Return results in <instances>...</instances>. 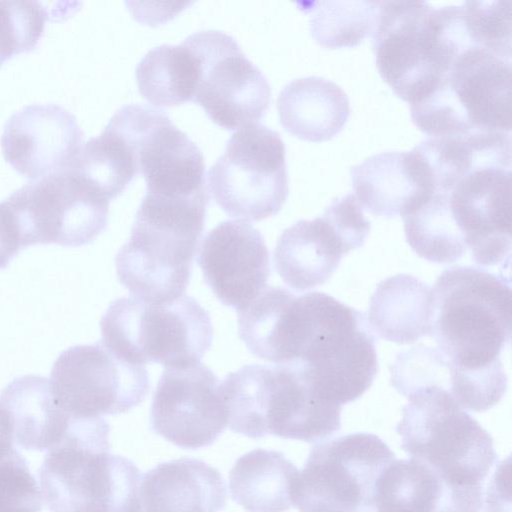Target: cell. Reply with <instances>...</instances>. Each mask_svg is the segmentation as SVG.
Returning <instances> with one entry per match:
<instances>
[{"instance_id":"7402d4cb","label":"cell","mask_w":512,"mask_h":512,"mask_svg":"<svg viewBox=\"0 0 512 512\" xmlns=\"http://www.w3.org/2000/svg\"><path fill=\"white\" fill-rule=\"evenodd\" d=\"M140 500L141 512H220L227 501L226 484L216 468L182 457L143 475Z\"/></svg>"},{"instance_id":"52a82bcc","label":"cell","mask_w":512,"mask_h":512,"mask_svg":"<svg viewBox=\"0 0 512 512\" xmlns=\"http://www.w3.org/2000/svg\"><path fill=\"white\" fill-rule=\"evenodd\" d=\"M511 64V56L468 47L435 89L410 105L413 123L430 137L511 133Z\"/></svg>"},{"instance_id":"ba28073f","label":"cell","mask_w":512,"mask_h":512,"mask_svg":"<svg viewBox=\"0 0 512 512\" xmlns=\"http://www.w3.org/2000/svg\"><path fill=\"white\" fill-rule=\"evenodd\" d=\"M511 151V138H505L462 172L439 173L431 184L466 251L481 266L510 263Z\"/></svg>"},{"instance_id":"7a4b0ae2","label":"cell","mask_w":512,"mask_h":512,"mask_svg":"<svg viewBox=\"0 0 512 512\" xmlns=\"http://www.w3.org/2000/svg\"><path fill=\"white\" fill-rule=\"evenodd\" d=\"M371 36L381 77L410 105L434 90L456 57L475 45L462 4L380 1Z\"/></svg>"},{"instance_id":"6da1fadb","label":"cell","mask_w":512,"mask_h":512,"mask_svg":"<svg viewBox=\"0 0 512 512\" xmlns=\"http://www.w3.org/2000/svg\"><path fill=\"white\" fill-rule=\"evenodd\" d=\"M209 192L146 193L130 238L115 257L120 283L144 302L162 304L185 293L201 239Z\"/></svg>"},{"instance_id":"4dcf8cb0","label":"cell","mask_w":512,"mask_h":512,"mask_svg":"<svg viewBox=\"0 0 512 512\" xmlns=\"http://www.w3.org/2000/svg\"><path fill=\"white\" fill-rule=\"evenodd\" d=\"M454 367L435 347L423 344L400 352L390 366L391 384L403 396L426 387H440L450 393Z\"/></svg>"},{"instance_id":"d4e9b609","label":"cell","mask_w":512,"mask_h":512,"mask_svg":"<svg viewBox=\"0 0 512 512\" xmlns=\"http://www.w3.org/2000/svg\"><path fill=\"white\" fill-rule=\"evenodd\" d=\"M14 443L27 450H49L63 438L71 416L54 401L49 379L25 375L12 380L1 392Z\"/></svg>"},{"instance_id":"e0dca14e","label":"cell","mask_w":512,"mask_h":512,"mask_svg":"<svg viewBox=\"0 0 512 512\" xmlns=\"http://www.w3.org/2000/svg\"><path fill=\"white\" fill-rule=\"evenodd\" d=\"M111 119L134 147L146 193L192 196L208 191L201 150L164 111L144 104H128Z\"/></svg>"},{"instance_id":"4fadbf2b","label":"cell","mask_w":512,"mask_h":512,"mask_svg":"<svg viewBox=\"0 0 512 512\" xmlns=\"http://www.w3.org/2000/svg\"><path fill=\"white\" fill-rule=\"evenodd\" d=\"M4 201L23 248L82 246L96 239L108 222L109 200L70 169L30 182Z\"/></svg>"},{"instance_id":"603a6c76","label":"cell","mask_w":512,"mask_h":512,"mask_svg":"<svg viewBox=\"0 0 512 512\" xmlns=\"http://www.w3.org/2000/svg\"><path fill=\"white\" fill-rule=\"evenodd\" d=\"M280 122L290 134L321 142L336 136L346 124L350 104L335 82L319 76L292 80L277 98Z\"/></svg>"},{"instance_id":"4316f807","label":"cell","mask_w":512,"mask_h":512,"mask_svg":"<svg viewBox=\"0 0 512 512\" xmlns=\"http://www.w3.org/2000/svg\"><path fill=\"white\" fill-rule=\"evenodd\" d=\"M371 507L376 512H463L440 476L414 458L394 459L381 471Z\"/></svg>"},{"instance_id":"83f0119b","label":"cell","mask_w":512,"mask_h":512,"mask_svg":"<svg viewBox=\"0 0 512 512\" xmlns=\"http://www.w3.org/2000/svg\"><path fill=\"white\" fill-rule=\"evenodd\" d=\"M199 72L196 55L182 42L150 49L137 64L135 78L140 94L148 102L170 107L193 100Z\"/></svg>"},{"instance_id":"cb8c5ba5","label":"cell","mask_w":512,"mask_h":512,"mask_svg":"<svg viewBox=\"0 0 512 512\" xmlns=\"http://www.w3.org/2000/svg\"><path fill=\"white\" fill-rule=\"evenodd\" d=\"M433 315L432 288L412 275L401 273L377 284L367 319L380 338L410 344L430 336Z\"/></svg>"},{"instance_id":"3957f363","label":"cell","mask_w":512,"mask_h":512,"mask_svg":"<svg viewBox=\"0 0 512 512\" xmlns=\"http://www.w3.org/2000/svg\"><path fill=\"white\" fill-rule=\"evenodd\" d=\"M396 425L401 447L433 469L467 512H481L484 483L497 461L493 438L446 390L413 392Z\"/></svg>"},{"instance_id":"277c9868","label":"cell","mask_w":512,"mask_h":512,"mask_svg":"<svg viewBox=\"0 0 512 512\" xmlns=\"http://www.w3.org/2000/svg\"><path fill=\"white\" fill-rule=\"evenodd\" d=\"M430 337L457 373L504 370L500 353L511 340L510 278L483 268L453 266L432 288Z\"/></svg>"},{"instance_id":"5bb4252c","label":"cell","mask_w":512,"mask_h":512,"mask_svg":"<svg viewBox=\"0 0 512 512\" xmlns=\"http://www.w3.org/2000/svg\"><path fill=\"white\" fill-rule=\"evenodd\" d=\"M49 385L56 404L74 418L127 412L143 402L150 388L144 366L127 362L101 340L63 351Z\"/></svg>"},{"instance_id":"f1b7e54d","label":"cell","mask_w":512,"mask_h":512,"mask_svg":"<svg viewBox=\"0 0 512 512\" xmlns=\"http://www.w3.org/2000/svg\"><path fill=\"white\" fill-rule=\"evenodd\" d=\"M109 201L139 174L136 152L124 133L109 120L100 135L82 146L68 168Z\"/></svg>"},{"instance_id":"8fae6325","label":"cell","mask_w":512,"mask_h":512,"mask_svg":"<svg viewBox=\"0 0 512 512\" xmlns=\"http://www.w3.org/2000/svg\"><path fill=\"white\" fill-rule=\"evenodd\" d=\"M207 187L232 217L259 221L277 214L289 192L279 133L260 123L239 128L210 167Z\"/></svg>"},{"instance_id":"30bf717a","label":"cell","mask_w":512,"mask_h":512,"mask_svg":"<svg viewBox=\"0 0 512 512\" xmlns=\"http://www.w3.org/2000/svg\"><path fill=\"white\" fill-rule=\"evenodd\" d=\"M310 299V328L296 361L321 398L342 406L376 376L375 337L362 312L325 293L310 292Z\"/></svg>"},{"instance_id":"44dd1931","label":"cell","mask_w":512,"mask_h":512,"mask_svg":"<svg viewBox=\"0 0 512 512\" xmlns=\"http://www.w3.org/2000/svg\"><path fill=\"white\" fill-rule=\"evenodd\" d=\"M350 174L359 204L377 216H404L431 191L426 164L416 147L374 154L351 167Z\"/></svg>"},{"instance_id":"d6a6232c","label":"cell","mask_w":512,"mask_h":512,"mask_svg":"<svg viewBox=\"0 0 512 512\" xmlns=\"http://www.w3.org/2000/svg\"><path fill=\"white\" fill-rule=\"evenodd\" d=\"M462 6L466 26L474 43L512 56L511 1H465Z\"/></svg>"},{"instance_id":"5b68a950","label":"cell","mask_w":512,"mask_h":512,"mask_svg":"<svg viewBox=\"0 0 512 512\" xmlns=\"http://www.w3.org/2000/svg\"><path fill=\"white\" fill-rule=\"evenodd\" d=\"M108 436L102 417L71 418L39 471L42 499L51 512H141L140 470L109 453Z\"/></svg>"},{"instance_id":"2e32d148","label":"cell","mask_w":512,"mask_h":512,"mask_svg":"<svg viewBox=\"0 0 512 512\" xmlns=\"http://www.w3.org/2000/svg\"><path fill=\"white\" fill-rule=\"evenodd\" d=\"M371 224L352 193L332 201L322 216L299 220L277 240V273L294 290L307 291L324 284L343 256L361 247Z\"/></svg>"},{"instance_id":"e575fe53","label":"cell","mask_w":512,"mask_h":512,"mask_svg":"<svg viewBox=\"0 0 512 512\" xmlns=\"http://www.w3.org/2000/svg\"><path fill=\"white\" fill-rule=\"evenodd\" d=\"M23 249L14 217L5 203L0 202V269L6 268L12 258Z\"/></svg>"},{"instance_id":"836d02e7","label":"cell","mask_w":512,"mask_h":512,"mask_svg":"<svg viewBox=\"0 0 512 512\" xmlns=\"http://www.w3.org/2000/svg\"><path fill=\"white\" fill-rule=\"evenodd\" d=\"M42 493L16 450L0 457V512H40Z\"/></svg>"},{"instance_id":"9a60e30c","label":"cell","mask_w":512,"mask_h":512,"mask_svg":"<svg viewBox=\"0 0 512 512\" xmlns=\"http://www.w3.org/2000/svg\"><path fill=\"white\" fill-rule=\"evenodd\" d=\"M184 42L200 66L192 101L225 129L258 123L269 107L271 87L235 38L220 30L207 29L192 33Z\"/></svg>"},{"instance_id":"1f68e13d","label":"cell","mask_w":512,"mask_h":512,"mask_svg":"<svg viewBox=\"0 0 512 512\" xmlns=\"http://www.w3.org/2000/svg\"><path fill=\"white\" fill-rule=\"evenodd\" d=\"M47 14L39 1H0V66L13 55L36 47Z\"/></svg>"},{"instance_id":"7c38bea8","label":"cell","mask_w":512,"mask_h":512,"mask_svg":"<svg viewBox=\"0 0 512 512\" xmlns=\"http://www.w3.org/2000/svg\"><path fill=\"white\" fill-rule=\"evenodd\" d=\"M395 459L377 435L357 432L315 444L295 484L299 512H362L375 482Z\"/></svg>"},{"instance_id":"ffe728a7","label":"cell","mask_w":512,"mask_h":512,"mask_svg":"<svg viewBox=\"0 0 512 512\" xmlns=\"http://www.w3.org/2000/svg\"><path fill=\"white\" fill-rule=\"evenodd\" d=\"M75 116L57 104H31L13 113L4 125L1 149L21 175L43 178L68 169L83 144Z\"/></svg>"},{"instance_id":"f546056e","label":"cell","mask_w":512,"mask_h":512,"mask_svg":"<svg viewBox=\"0 0 512 512\" xmlns=\"http://www.w3.org/2000/svg\"><path fill=\"white\" fill-rule=\"evenodd\" d=\"M310 4L313 38L321 46L335 49L357 46L372 35L380 1L326 0Z\"/></svg>"},{"instance_id":"484cf974","label":"cell","mask_w":512,"mask_h":512,"mask_svg":"<svg viewBox=\"0 0 512 512\" xmlns=\"http://www.w3.org/2000/svg\"><path fill=\"white\" fill-rule=\"evenodd\" d=\"M298 468L275 450L254 449L229 472L231 498L247 512H285L293 506Z\"/></svg>"},{"instance_id":"8992f818","label":"cell","mask_w":512,"mask_h":512,"mask_svg":"<svg viewBox=\"0 0 512 512\" xmlns=\"http://www.w3.org/2000/svg\"><path fill=\"white\" fill-rule=\"evenodd\" d=\"M222 386L227 425L249 438L271 434L314 443L341 428V406L317 394L298 362L245 365Z\"/></svg>"},{"instance_id":"d6986e66","label":"cell","mask_w":512,"mask_h":512,"mask_svg":"<svg viewBox=\"0 0 512 512\" xmlns=\"http://www.w3.org/2000/svg\"><path fill=\"white\" fill-rule=\"evenodd\" d=\"M198 264L214 295L237 311L262 292L270 275L264 238L243 220H226L209 231L201 243Z\"/></svg>"},{"instance_id":"ac0fdd59","label":"cell","mask_w":512,"mask_h":512,"mask_svg":"<svg viewBox=\"0 0 512 512\" xmlns=\"http://www.w3.org/2000/svg\"><path fill=\"white\" fill-rule=\"evenodd\" d=\"M155 433L185 449L211 445L228 424L223 386L216 374L198 362L164 367L151 413Z\"/></svg>"},{"instance_id":"9c48e42d","label":"cell","mask_w":512,"mask_h":512,"mask_svg":"<svg viewBox=\"0 0 512 512\" xmlns=\"http://www.w3.org/2000/svg\"><path fill=\"white\" fill-rule=\"evenodd\" d=\"M101 341L129 363L186 367L209 350L213 327L209 313L192 297L168 303L133 296L113 301L101 318Z\"/></svg>"}]
</instances>
